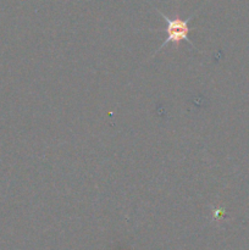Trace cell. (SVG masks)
<instances>
[{
	"mask_svg": "<svg viewBox=\"0 0 249 250\" xmlns=\"http://www.w3.org/2000/svg\"><path fill=\"white\" fill-rule=\"evenodd\" d=\"M158 12L160 14V16L165 20L166 24H167V26H166V33H167V38L163 42V44L160 45L159 50H161V49H163L164 46L168 43H173L176 45V48H178V46H180V44L182 43L183 41L188 42V43H189L193 48H195L194 44H193V42H190L189 38H188V34H189V32H190L189 22L192 21L193 17H194L195 15H192V16H189L188 19L183 20V19H181L178 15L176 17H173V19H168L166 15H164L163 12L159 11V10H158ZM158 51H156V53H158Z\"/></svg>",
	"mask_w": 249,
	"mask_h": 250,
	"instance_id": "cell-1",
	"label": "cell"
}]
</instances>
